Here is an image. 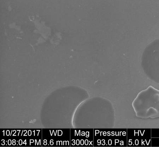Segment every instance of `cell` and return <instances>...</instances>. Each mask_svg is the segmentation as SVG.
<instances>
[{
	"label": "cell",
	"mask_w": 159,
	"mask_h": 147,
	"mask_svg": "<svg viewBox=\"0 0 159 147\" xmlns=\"http://www.w3.org/2000/svg\"><path fill=\"white\" fill-rule=\"evenodd\" d=\"M33 132H34V136H35V130H34V131H33Z\"/></svg>",
	"instance_id": "obj_4"
},
{
	"label": "cell",
	"mask_w": 159,
	"mask_h": 147,
	"mask_svg": "<svg viewBox=\"0 0 159 147\" xmlns=\"http://www.w3.org/2000/svg\"><path fill=\"white\" fill-rule=\"evenodd\" d=\"M6 134L8 136L10 135V131L8 130H7L6 132Z\"/></svg>",
	"instance_id": "obj_2"
},
{
	"label": "cell",
	"mask_w": 159,
	"mask_h": 147,
	"mask_svg": "<svg viewBox=\"0 0 159 147\" xmlns=\"http://www.w3.org/2000/svg\"><path fill=\"white\" fill-rule=\"evenodd\" d=\"M141 63L147 71H159V39L152 41L143 50Z\"/></svg>",
	"instance_id": "obj_1"
},
{
	"label": "cell",
	"mask_w": 159,
	"mask_h": 147,
	"mask_svg": "<svg viewBox=\"0 0 159 147\" xmlns=\"http://www.w3.org/2000/svg\"><path fill=\"white\" fill-rule=\"evenodd\" d=\"M12 141L13 142H15L16 141V140H12Z\"/></svg>",
	"instance_id": "obj_3"
}]
</instances>
